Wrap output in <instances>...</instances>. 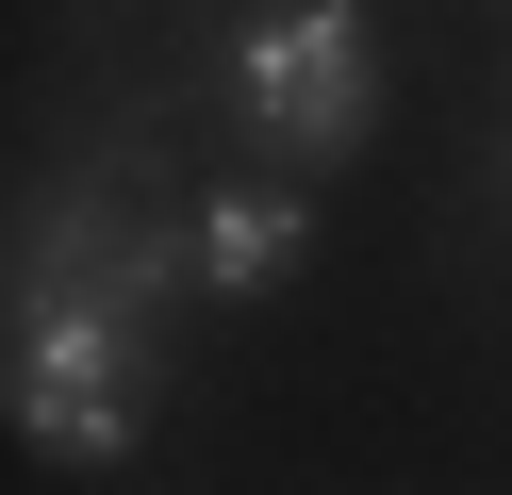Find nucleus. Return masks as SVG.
Wrapping results in <instances>:
<instances>
[{
  "label": "nucleus",
  "instance_id": "obj_1",
  "mask_svg": "<svg viewBox=\"0 0 512 495\" xmlns=\"http://www.w3.org/2000/svg\"><path fill=\"white\" fill-rule=\"evenodd\" d=\"M215 83H232V116L265 132L281 165H364L380 33H364V0H248V17L215 33Z\"/></svg>",
  "mask_w": 512,
  "mask_h": 495
},
{
  "label": "nucleus",
  "instance_id": "obj_2",
  "mask_svg": "<svg viewBox=\"0 0 512 495\" xmlns=\"http://www.w3.org/2000/svg\"><path fill=\"white\" fill-rule=\"evenodd\" d=\"M149 380H166V330H116V314H50V297H17L0 413H17V446H34V462L116 479V462L149 446Z\"/></svg>",
  "mask_w": 512,
  "mask_h": 495
},
{
  "label": "nucleus",
  "instance_id": "obj_3",
  "mask_svg": "<svg viewBox=\"0 0 512 495\" xmlns=\"http://www.w3.org/2000/svg\"><path fill=\"white\" fill-rule=\"evenodd\" d=\"M182 281H199V248L133 231V198H100V215L34 231V264H17V297H50V314H116V330H166Z\"/></svg>",
  "mask_w": 512,
  "mask_h": 495
},
{
  "label": "nucleus",
  "instance_id": "obj_4",
  "mask_svg": "<svg viewBox=\"0 0 512 495\" xmlns=\"http://www.w3.org/2000/svg\"><path fill=\"white\" fill-rule=\"evenodd\" d=\"M182 231H199V281H215V297H281V281L314 264V198H298V182H215Z\"/></svg>",
  "mask_w": 512,
  "mask_h": 495
},
{
  "label": "nucleus",
  "instance_id": "obj_5",
  "mask_svg": "<svg viewBox=\"0 0 512 495\" xmlns=\"http://www.w3.org/2000/svg\"><path fill=\"white\" fill-rule=\"evenodd\" d=\"M496 198H512V132H496Z\"/></svg>",
  "mask_w": 512,
  "mask_h": 495
}]
</instances>
